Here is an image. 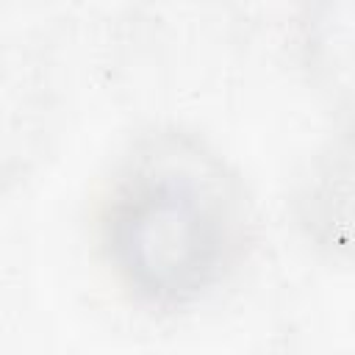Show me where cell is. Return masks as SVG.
<instances>
[{"label": "cell", "instance_id": "obj_1", "mask_svg": "<svg viewBox=\"0 0 355 355\" xmlns=\"http://www.w3.org/2000/svg\"><path fill=\"white\" fill-rule=\"evenodd\" d=\"M100 233L119 280L150 305L175 308L200 300L241 261L250 202L202 139L158 128L119 158Z\"/></svg>", "mask_w": 355, "mask_h": 355}, {"label": "cell", "instance_id": "obj_2", "mask_svg": "<svg viewBox=\"0 0 355 355\" xmlns=\"http://www.w3.org/2000/svg\"><path fill=\"white\" fill-rule=\"evenodd\" d=\"M313 191V222L336 247L355 255V125L324 158L316 175Z\"/></svg>", "mask_w": 355, "mask_h": 355}]
</instances>
